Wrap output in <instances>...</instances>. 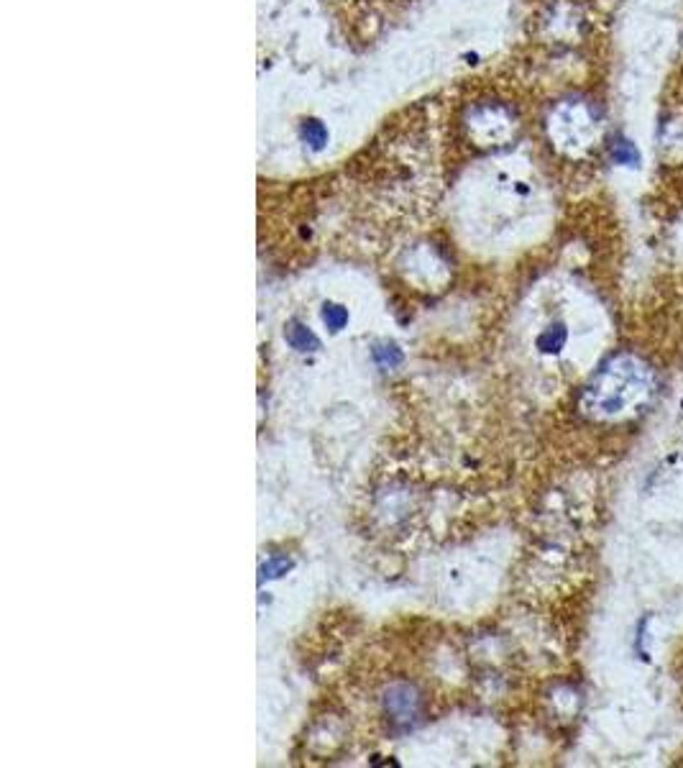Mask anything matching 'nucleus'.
<instances>
[{
	"instance_id": "obj_4",
	"label": "nucleus",
	"mask_w": 683,
	"mask_h": 768,
	"mask_svg": "<svg viewBox=\"0 0 683 768\" xmlns=\"http://www.w3.org/2000/svg\"><path fill=\"white\" fill-rule=\"evenodd\" d=\"M563 340H565V331L560 328V331H548L545 336H540V349L542 351H558L560 346H563Z\"/></svg>"
},
{
	"instance_id": "obj_3",
	"label": "nucleus",
	"mask_w": 683,
	"mask_h": 768,
	"mask_svg": "<svg viewBox=\"0 0 683 768\" xmlns=\"http://www.w3.org/2000/svg\"><path fill=\"white\" fill-rule=\"evenodd\" d=\"M302 134H305L307 143H313L315 149H320L322 143H325V128L317 120H307L305 126H302Z\"/></svg>"
},
{
	"instance_id": "obj_6",
	"label": "nucleus",
	"mask_w": 683,
	"mask_h": 768,
	"mask_svg": "<svg viewBox=\"0 0 683 768\" xmlns=\"http://www.w3.org/2000/svg\"><path fill=\"white\" fill-rule=\"evenodd\" d=\"M287 569H290V561H287V558H274V561H269L261 571H264V577H282Z\"/></svg>"
},
{
	"instance_id": "obj_5",
	"label": "nucleus",
	"mask_w": 683,
	"mask_h": 768,
	"mask_svg": "<svg viewBox=\"0 0 683 768\" xmlns=\"http://www.w3.org/2000/svg\"><path fill=\"white\" fill-rule=\"evenodd\" d=\"M614 157L620 159V162H627V164H635L637 159H640V154H637V149L632 146L629 141H620V146H617V151H614Z\"/></svg>"
},
{
	"instance_id": "obj_1",
	"label": "nucleus",
	"mask_w": 683,
	"mask_h": 768,
	"mask_svg": "<svg viewBox=\"0 0 683 768\" xmlns=\"http://www.w3.org/2000/svg\"><path fill=\"white\" fill-rule=\"evenodd\" d=\"M287 340H290L292 349L297 351H315L317 349V338L313 336V331H307L305 325H292L287 328Z\"/></svg>"
},
{
	"instance_id": "obj_2",
	"label": "nucleus",
	"mask_w": 683,
	"mask_h": 768,
	"mask_svg": "<svg viewBox=\"0 0 683 768\" xmlns=\"http://www.w3.org/2000/svg\"><path fill=\"white\" fill-rule=\"evenodd\" d=\"M322 320H325V325H328L330 331H340V328L348 323V313H346V308H340V305H325Z\"/></svg>"
}]
</instances>
